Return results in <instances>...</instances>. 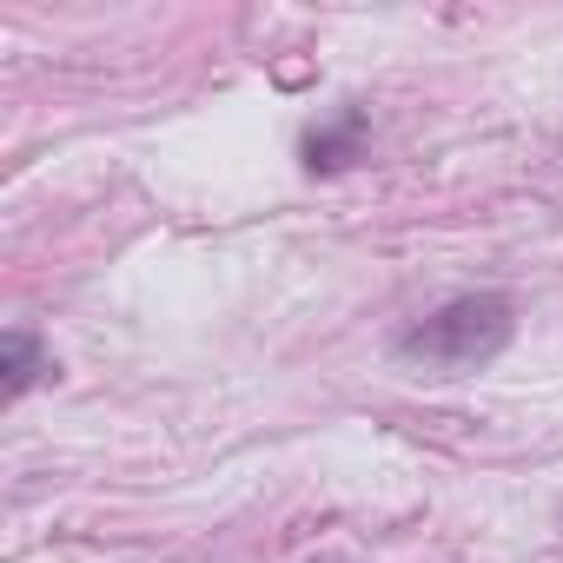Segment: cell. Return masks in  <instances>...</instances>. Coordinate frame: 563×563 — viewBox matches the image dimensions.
I'll return each instance as SVG.
<instances>
[{
  "mask_svg": "<svg viewBox=\"0 0 563 563\" xmlns=\"http://www.w3.org/2000/svg\"><path fill=\"white\" fill-rule=\"evenodd\" d=\"M510 299L504 292H471V299H451L444 312L418 319L405 339H398V365L424 372V378H464L477 365H490L504 345H510Z\"/></svg>",
  "mask_w": 563,
  "mask_h": 563,
  "instance_id": "obj_1",
  "label": "cell"
},
{
  "mask_svg": "<svg viewBox=\"0 0 563 563\" xmlns=\"http://www.w3.org/2000/svg\"><path fill=\"white\" fill-rule=\"evenodd\" d=\"M358 146H365V107H345L332 126L306 133V166L312 173H339V166L358 159Z\"/></svg>",
  "mask_w": 563,
  "mask_h": 563,
  "instance_id": "obj_2",
  "label": "cell"
},
{
  "mask_svg": "<svg viewBox=\"0 0 563 563\" xmlns=\"http://www.w3.org/2000/svg\"><path fill=\"white\" fill-rule=\"evenodd\" d=\"M0 372H8V378H0V398H21V391L47 372L41 339H34V332H8V339H0Z\"/></svg>",
  "mask_w": 563,
  "mask_h": 563,
  "instance_id": "obj_3",
  "label": "cell"
}]
</instances>
